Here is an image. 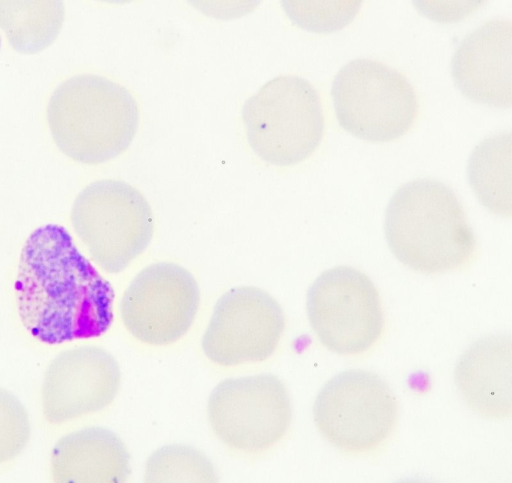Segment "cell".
<instances>
[{
  "instance_id": "14",
  "label": "cell",
  "mask_w": 512,
  "mask_h": 483,
  "mask_svg": "<svg viewBox=\"0 0 512 483\" xmlns=\"http://www.w3.org/2000/svg\"><path fill=\"white\" fill-rule=\"evenodd\" d=\"M511 338L488 335L475 341L458 360L455 384L471 410L489 419L511 416Z\"/></svg>"
},
{
  "instance_id": "18",
  "label": "cell",
  "mask_w": 512,
  "mask_h": 483,
  "mask_svg": "<svg viewBox=\"0 0 512 483\" xmlns=\"http://www.w3.org/2000/svg\"><path fill=\"white\" fill-rule=\"evenodd\" d=\"M218 478L210 460L185 445H168L155 451L145 468L147 482H215Z\"/></svg>"
},
{
  "instance_id": "8",
  "label": "cell",
  "mask_w": 512,
  "mask_h": 483,
  "mask_svg": "<svg viewBox=\"0 0 512 483\" xmlns=\"http://www.w3.org/2000/svg\"><path fill=\"white\" fill-rule=\"evenodd\" d=\"M306 309L319 341L339 355L368 351L384 330L377 288L366 274L350 266L322 272L308 289Z\"/></svg>"
},
{
  "instance_id": "19",
  "label": "cell",
  "mask_w": 512,
  "mask_h": 483,
  "mask_svg": "<svg viewBox=\"0 0 512 483\" xmlns=\"http://www.w3.org/2000/svg\"><path fill=\"white\" fill-rule=\"evenodd\" d=\"M291 19L301 27L314 32H332L350 23L361 6V1H297L288 3Z\"/></svg>"
},
{
  "instance_id": "12",
  "label": "cell",
  "mask_w": 512,
  "mask_h": 483,
  "mask_svg": "<svg viewBox=\"0 0 512 483\" xmlns=\"http://www.w3.org/2000/svg\"><path fill=\"white\" fill-rule=\"evenodd\" d=\"M120 381L117 361L103 348L87 345L61 352L44 376V416L58 424L97 412L114 400Z\"/></svg>"
},
{
  "instance_id": "1",
  "label": "cell",
  "mask_w": 512,
  "mask_h": 483,
  "mask_svg": "<svg viewBox=\"0 0 512 483\" xmlns=\"http://www.w3.org/2000/svg\"><path fill=\"white\" fill-rule=\"evenodd\" d=\"M15 290L22 324L44 343L98 337L113 321L112 286L61 225L46 224L30 234Z\"/></svg>"
},
{
  "instance_id": "20",
  "label": "cell",
  "mask_w": 512,
  "mask_h": 483,
  "mask_svg": "<svg viewBox=\"0 0 512 483\" xmlns=\"http://www.w3.org/2000/svg\"><path fill=\"white\" fill-rule=\"evenodd\" d=\"M30 437V422L21 402L0 388V463L14 459Z\"/></svg>"
},
{
  "instance_id": "15",
  "label": "cell",
  "mask_w": 512,
  "mask_h": 483,
  "mask_svg": "<svg viewBox=\"0 0 512 483\" xmlns=\"http://www.w3.org/2000/svg\"><path fill=\"white\" fill-rule=\"evenodd\" d=\"M51 472L56 482H125L130 474V456L112 431L84 428L56 443Z\"/></svg>"
},
{
  "instance_id": "9",
  "label": "cell",
  "mask_w": 512,
  "mask_h": 483,
  "mask_svg": "<svg viewBox=\"0 0 512 483\" xmlns=\"http://www.w3.org/2000/svg\"><path fill=\"white\" fill-rule=\"evenodd\" d=\"M207 415L213 432L227 447L256 453L285 436L292 408L283 382L263 373L220 382L209 396Z\"/></svg>"
},
{
  "instance_id": "11",
  "label": "cell",
  "mask_w": 512,
  "mask_h": 483,
  "mask_svg": "<svg viewBox=\"0 0 512 483\" xmlns=\"http://www.w3.org/2000/svg\"><path fill=\"white\" fill-rule=\"evenodd\" d=\"M284 328V312L274 297L257 287L240 286L217 300L201 345L221 366L260 362L274 353Z\"/></svg>"
},
{
  "instance_id": "16",
  "label": "cell",
  "mask_w": 512,
  "mask_h": 483,
  "mask_svg": "<svg viewBox=\"0 0 512 483\" xmlns=\"http://www.w3.org/2000/svg\"><path fill=\"white\" fill-rule=\"evenodd\" d=\"M510 166V132L485 138L468 163V180L478 200L503 217L511 216Z\"/></svg>"
},
{
  "instance_id": "17",
  "label": "cell",
  "mask_w": 512,
  "mask_h": 483,
  "mask_svg": "<svg viewBox=\"0 0 512 483\" xmlns=\"http://www.w3.org/2000/svg\"><path fill=\"white\" fill-rule=\"evenodd\" d=\"M63 20L61 1H0V28L22 53H36L50 45Z\"/></svg>"
},
{
  "instance_id": "5",
  "label": "cell",
  "mask_w": 512,
  "mask_h": 483,
  "mask_svg": "<svg viewBox=\"0 0 512 483\" xmlns=\"http://www.w3.org/2000/svg\"><path fill=\"white\" fill-rule=\"evenodd\" d=\"M331 97L340 126L370 142H389L405 135L418 113V99L408 79L373 59L345 64L334 77Z\"/></svg>"
},
{
  "instance_id": "13",
  "label": "cell",
  "mask_w": 512,
  "mask_h": 483,
  "mask_svg": "<svg viewBox=\"0 0 512 483\" xmlns=\"http://www.w3.org/2000/svg\"><path fill=\"white\" fill-rule=\"evenodd\" d=\"M511 50L510 19H491L469 33L451 60V75L460 92L476 103L511 107Z\"/></svg>"
},
{
  "instance_id": "2",
  "label": "cell",
  "mask_w": 512,
  "mask_h": 483,
  "mask_svg": "<svg viewBox=\"0 0 512 483\" xmlns=\"http://www.w3.org/2000/svg\"><path fill=\"white\" fill-rule=\"evenodd\" d=\"M385 237L393 255L423 274L462 269L476 256L477 242L464 208L451 187L420 178L391 197Z\"/></svg>"
},
{
  "instance_id": "7",
  "label": "cell",
  "mask_w": 512,
  "mask_h": 483,
  "mask_svg": "<svg viewBox=\"0 0 512 483\" xmlns=\"http://www.w3.org/2000/svg\"><path fill=\"white\" fill-rule=\"evenodd\" d=\"M313 417L320 434L334 447L362 455L376 451L389 439L397 424L398 403L378 374L348 369L319 391Z\"/></svg>"
},
{
  "instance_id": "10",
  "label": "cell",
  "mask_w": 512,
  "mask_h": 483,
  "mask_svg": "<svg viewBox=\"0 0 512 483\" xmlns=\"http://www.w3.org/2000/svg\"><path fill=\"white\" fill-rule=\"evenodd\" d=\"M200 302L192 274L182 266L158 262L141 270L120 302L124 326L136 339L150 345H167L191 327Z\"/></svg>"
},
{
  "instance_id": "4",
  "label": "cell",
  "mask_w": 512,
  "mask_h": 483,
  "mask_svg": "<svg viewBox=\"0 0 512 483\" xmlns=\"http://www.w3.org/2000/svg\"><path fill=\"white\" fill-rule=\"evenodd\" d=\"M248 143L255 154L276 166L310 157L320 145L325 119L316 89L296 75L266 82L242 107Z\"/></svg>"
},
{
  "instance_id": "6",
  "label": "cell",
  "mask_w": 512,
  "mask_h": 483,
  "mask_svg": "<svg viewBox=\"0 0 512 483\" xmlns=\"http://www.w3.org/2000/svg\"><path fill=\"white\" fill-rule=\"evenodd\" d=\"M71 222L91 258L109 273L124 270L146 249L154 232L145 197L114 179L86 186L73 203Z\"/></svg>"
},
{
  "instance_id": "3",
  "label": "cell",
  "mask_w": 512,
  "mask_h": 483,
  "mask_svg": "<svg viewBox=\"0 0 512 483\" xmlns=\"http://www.w3.org/2000/svg\"><path fill=\"white\" fill-rule=\"evenodd\" d=\"M47 121L62 153L94 165L128 148L137 132L139 110L124 86L96 74H79L53 91Z\"/></svg>"
}]
</instances>
